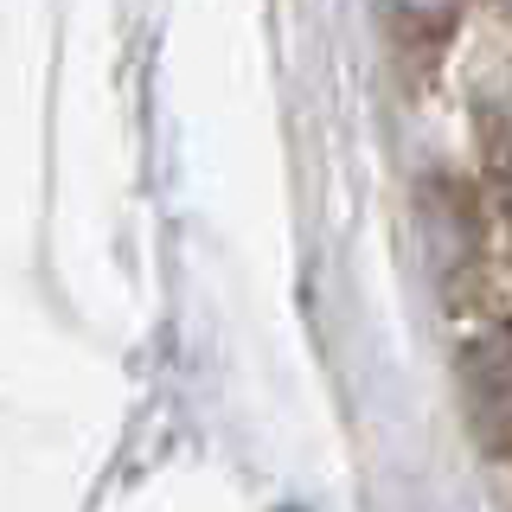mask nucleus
<instances>
[{
	"label": "nucleus",
	"instance_id": "f257e3e1",
	"mask_svg": "<svg viewBox=\"0 0 512 512\" xmlns=\"http://www.w3.org/2000/svg\"><path fill=\"white\" fill-rule=\"evenodd\" d=\"M461 410L487 455H512V327L461 346Z\"/></svg>",
	"mask_w": 512,
	"mask_h": 512
},
{
	"label": "nucleus",
	"instance_id": "f03ea898",
	"mask_svg": "<svg viewBox=\"0 0 512 512\" xmlns=\"http://www.w3.org/2000/svg\"><path fill=\"white\" fill-rule=\"evenodd\" d=\"M404 7L416 13V20H436V26H442V20H448V7H455V0H404Z\"/></svg>",
	"mask_w": 512,
	"mask_h": 512
},
{
	"label": "nucleus",
	"instance_id": "7ed1b4c3",
	"mask_svg": "<svg viewBox=\"0 0 512 512\" xmlns=\"http://www.w3.org/2000/svg\"><path fill=\"white\" fill-rule=\"evenodd\" d=\"M500 7H506V13H512V0H500Z\"/></svg>",
	"mask_w": 512,
	"mask_h": 512
}]
</instances>
